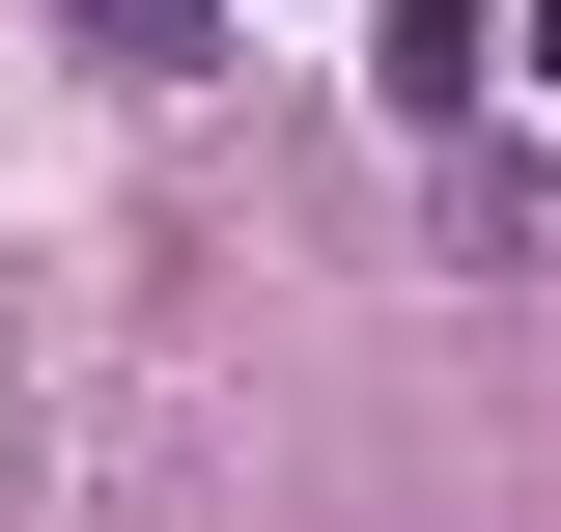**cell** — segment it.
Wrapping results in <instances>:
<instances>
[{
    "instance_id": "6da1fadb",
    "label": "cell",
    "mask_w": 561,
    "mask_h": 532,
    "mask_svg": "<svg viewBox=\"0 0 561 532\" xmlns=\"http://www.w3.org/2000/svg\"><path fill=\"white\" fill-rule=\"evenodd\" d=\"M478 57H534V28H478V0H393V28H365V84H393V113H478Z\"/></svg>"
},
{
    "instance_id": "7a4b0ae2",
    "label": "cell",
    "mask_w": 561,
    "mask_h": 532,
    "mask_svg": "<svg viewBox=\"0 0 561 532\" xmlns=\"http://www.w3.org/2000/svg\"><path fill=\"white\" fill-rule=\"evenodd\" d=\"M57 57H113V84H197V57H225V0H57Z\"/></svg>"
},
{
    "instance_id": "3957f363",
    "label": "cell",
    "mask_w": 561,
    "mask_h": 532,
    "mask_svg": "<svg viewBox=\"0 0 561 532\" xmlns=\"http://www.w3.org/2000/svg\"><path fill=\"white\" fill-rule=\"evenodd\" d=\"M505 84H534V113H561V0H534V57H505Z\"/></svg>"
}]
</instances>
